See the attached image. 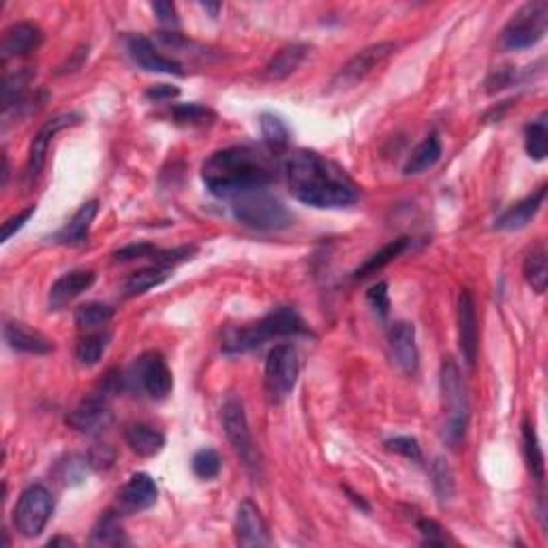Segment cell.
Wrapping results in <instances>:
<instances>
[{"instance_id":"6da1fadb","label":"cell","mask_w":548,"mask_h":548,"mask_svg":"<svg viewBox=\"0 0 548 548\" xmlns=\"http://www.w3.org/2000/svg\"><path fill=\"white\" fill-rule=\"evenodd\" d=\"M289 194L313 208H345L358 202V186L335 161L313 150H296L283 163Z\"/></svg>"},{"instance_id":"7a4b0ae2","label":"cell","mask_w":548,"mask_h":548,"mask_svg":"<svg viewBox=\"0 0 548 548\" xmlns=\"http://www.w3.org/2000/svg\"><path fill=\"white\" fill-rule=\"evenodd\" d=\"M277 178V163L266 150L255 146H231L210 155L202 165L206 189L221 200L253 194L270 186Z\"/></svg>"},{"instance_id":"3957f363","label":"cell","mask_w":548,"mask_h":548,"mask_svg":"<svg viewBox=\"0 0 548 548\" xmlns=\"http://www.w3.org/2000/svg\"><path fill=\"white\" fill-rule=\"evenodd\" d=\"M308 328L302 322V317L291 307L272 308L266 317H261L258 324H250L247 328L227 330L223 341L225 354H244L250 349H258L266 341L283 339V336H298L307 335Z\"/></svg>"},{"instance_id":"277c9868","label":"cell","mask_w":548,"mask_h":548,"mask_svg":"<svg viewBox=\"0 0 548 548\" xmlns=\"http://www.w3.org/2000/svg\"><path fill=\"white\" fill-rule=\"evenodd\" d=\"M439 388L446 413L444 439L452 448H457L465 439V433H468L469 427V396L463 375H460L457 363L450 358L441 364Z\"/></svg>"},{"instance_id":"5b68a950","label":"cell","mask_w":548,"mask_h":548,"mask_svg":"<svg viewBox=\"0 0 548 548\" xmlns=\"http://www.w3.org/2000/svg\"><path fill=\"white\" fill-rule=\"evenodd\" d=\"M231 213L238 223L255 231H279L294 221L288 206L266 189L236 197L231 202Z\"/></svg>"},{"instance_id":"8992f818","label":"cell","mask_w":548,"mask_h":548,"mask_svg":"<svg viewBox=\"0 0 548 548\" xmlns=\"http://www.w3.org/2000/svg\"><path fill=\"white\" fill-rule=\"evenodd\" d=\"M221 420H223L227 439H230L238 458L242 460L244 469L253 477H261V454L258 446H255L253 435H250L242 401L236 399V396H227L223 407H221Z\"/></svg>"},{"instance_id":"52a82bcc","label":"cell","mask_w":548,"mask_h":548,"mask_svg":"<svg viewBox=\"0 0 548 548\" xmlns=\"http://www.w3.org/2000/svg\"><path fill=\"white\" fill-rule=\"evenodd\" d=\"M548 26V3L544 0H534V3L523 5L521 9L512 15L508 26L501 33V48L508 52L527 50L538 45L546 34Z\"/></svg>"},{"instance_id":"ba28073f","label":"cell","mask_w":548,"mask_h":548,"mask_svg":"<svg viewBox=\"0 0 548 548\" xmlns=\"http://www.w3.org/2000/svg\"><path fill=\"white\" fill-rule=\"evenodd\" d=\"M300 373V363H298V352L296 347L281 343V345H274L268 354L266 360V371H264V386L268 401L274 405L283 403L288 396L294 392L296 382H298Z\"/></svg>"},{"instance_id":"9c48e42d","label":"cell","mask_w":548,"mask_h":548,"mask_svg":"<svg viewBox=\"0 0 548 548\" xmlns=\"http://www.w3.org/2000/svg\"><path fill=\"white\" fill-rule=\"evenodd\" d=\"M54 497L43 484H33L17 499L14 523L24 538H39L54 515Z\"/></svg>"},{"instance_id":"30bf717a","label":"cell","mask_w":548,"mask_h":548,"mask_svg":"<svg viewBox=\"0 0 548 548\" xmlns=\"http://www.w3.org/2000/svg\"><path fill=\"white\" fill-rule=\"evenodd\" d=\"M394 52L396 45L392 41H379V43H373L369 48L360 50L358 54L349 58L345 65L339 69V73L332 78V90L354 89L355 84H360L364 78H369L377 67H382Z\"/></svg>"},{"instance_id":"8fae6325","label":"cell","mask_w":548,"mask_h":548,"mask_svg":"<svg viewBox=\"0 0 548 548\" xmlns=\"http://www.w3.org/2000/svg\"><path fill=\"white\" fill-rule=\"evenodd\" d=\"M131 377L136 379L137 388L155 401L167 399L174 388L172 371L159 352H146L139 355L133 364Z\"/></svg>"},{"instance_id":"7c38bea8","label":"cell","mask_w":548,"mask_h":548,"mask_svg":"<svg viewBox=\"0 0 548 548\" xmlns=\"http://www.w3.org/2000/svg\"><path fill=\"white\" fill-rule=\"evenodd\" d=\"M80 122H81L80 114L67 112V114L54 116V118L48 120L43 127H41V131L33 139L31 150H28V159H26V167H24L26 186H31L34 180L39 178V174L45 165V156H48L50 144H52V139L56 137V133H61L62 129H71V127H78Z\"/></svg>"},{"instance_id":"4fadbf2b","label":"cell","mask_w":548,"mask_h":548,"mask_svg":"<svg viewBox=\"0 0 548 548\" xmlns=\"http://www.w3.org/2000/svg\"><path fill=\"white\" fill-rule=\"evenodd\" d=\"M457 324H458V345L465 363L474 369L477 360V349H480V328H477L476 300L469 289H463L458 296L457 305Z\"/></svg>"},{"instance_id":"5bb4252c","label":"cell","mask_w":548,"mask_h":548,"mask_svg":"<svg viewBox=\"0 0 548 548\" xmlns=\"http://www.w3.org/2000/svg\"><path fill=\"white\" fill-rule=\"evenodd\" d=\"M388 352L396 369L405 375H416L420 354L416 345V328L410 322H394L388 330Z\"/></svg>"},{"instance_id":"9a60e30c","label":"cell","mask_w":548,"mask_h":548,"mask_svg":"<svg viewBox=\"0 0 548 548\" xmlns=\"http://www.w3.org/2000/svg\"><path fill=\"white\" fill-rule=\"evenodd\" d=\"M127 52H129L131 61L136 62L139 69L150 73H167V75H178L183 78V65L172 58L159 54V50L155 48V43L148 37H142V34H131L127 39Z\"/></svg>"},{"instance_id":"2e32d148","label":"cell","mask_w":548,"mask_h":548,"mask_svg":"<svg viewBox=\"0 0 548 548\" xmlns=\"http://www.w3.org/2000/svg\"><path fill=\"white\" fill-rule=\"evenodd\" d=\"M109 420H112V411H109L108 399L103 394H92L69 413L67 424L78 433L92 435L108 427Z\"/></svg>"},{"instance_id":"e0dca14e","label":"cell","mask_w":548,"mask_h":548,"mask_svg":"<svg viewBox=\"0 0 548 548\" xmlns=\"http://www.w3.org/2000/svg\"><path fill=\"white\" fill-rule=\"evenodd\" d=\"M159 497L156 482L148 474H133L118 491V505L127 515L150 510Z\"/></svg>"},{"instance_id":"ac0fdd59","label":"cell","mask_w":548,"mask_h":548,"mask_svg":"<svg viewBox=\"0 0 548 548\" xmlns=\"http://www.w3.org/2000/svg\"><path fill=\"white\" fill-rule=\"evenodd\" d=\"M236 540L241 546H270L268 524L258 505L244 499L236 512Z\"/></svg>"},{"instance_id":"d6986e66","label":"cell","mask_w":548,"mask_h":548,"mask_svg":"<svg viewBox=\"0 0 548 548\" xmlns=\"http://www.w3.org/2000/svg\"><path fill=\"white\" fill-rule=\"evenodd\" d=\"M97 281V274L92 270H71L58 277L54 285L50 288L48 305L52 311H61L69 302H73L78 296L89 291Z\"/></svg>"},{"instance_id":"ffe728a7","label":"cell","mask_w":548,"mask_h":548,"mask_svg":"<svg viewBox=\"0 0 548 548\" xmlns=\"http://www.w3.org/2000/svg\"><path fill=\"white\" fill-rule=\"evenodd\" d=\"M43 43V31L33 22H17V24L9 26L3 34V61H11V58L28 56L39 45Z\"/></svg>"},{"instance_id":"44dd1931","label":"cell","mask_w":548,"mask_h":548,"mask_svg":"<svg viewBox=\"0 0 548 548\" xmlns=\"http://www.w3.org/2000/svg\"><path fill=\"white\" fill-rule=\"evenodd\" d=\"M3 336L5 343L20 354L48 355L54 352V343H52L48 336L41 335L37 330L28 328V326L22 322H5Z\"/></svg>"},{"instance_id":"7402d4cb","label":"cell","mask_w":548,"mask_h":548,"mask_svg":"<svg viewBox=\"0 0 548 548\" xmlns=\"http://www.w3.org/2000/svg\"><path fill=\"white\" fill-rule=\"evenodd\" d=\"M546 200V186H540L538 191L532 195H527L524 200L516 202L515 206L505 210L504 214L497 219V223L495 227L501 231H516L523 230V227H527L532 223V219L538 214V210L542 208V203Z\"/></svg>"},{"instance_id":"603a6c76","label":"cell","mask_w":548,"mask_h":548,"mask_svg":"<svg viewBox=\"0 0 548 548\" xmlns=\"http://www.w3.org/2000/svg\"><path fill=\"white\" fill-rule=\"evenodd\" d=\"M99 213V202H86L78 208V213L73 214L71 219L67 221V225L62 230H58L54 234V242L58 244H69V247H75V244H84L89 241L92 221H95Z\"/></svg>"},{"instance_id":"cb8c5ba5","label":"cell","mask_w":548,"mask_h":548,"mask_svg":"<svg viewBox=\"0 0 548 548\" xmlns=\"http://www.w3.org/2000/svg\"><path fill=\"white\" fill-rule=\"evenodd\" d=\"M125 439L127 446L142 458L156 457V454L165 448V437H163L161 430H156L155 427L144 422L129 424L125 430Z\"/></svg>"},{"instance_id":"d4e9b609","label":"cell","mask_w":548,"mask_h":548,"mask_svg":"<svg viewBox=\"0 0 548 548\" xmlns=\"http://www.w3.org/2000/svg\"><path fill=\"white\" fill-rule=\"evenodd\" d=\"M307 54H308V45L305 43H291L288 48H283L270 62H268L266 80L281 81L285 78H289V75L302 65Z\"/></svg>"},{"instance_id":"484cf974","label":"cell","mask_w":548,"mask_h":548,"mask_svg":"<svg viewBox=\"0 0 548 548\" xmlns=\"http://www.w3.org/2000/svg\"><path fill=\"white\" fill-rule=\"evenodd\" d=\"M170 268L163 266H150V268H142V270L133 272L125 283V296L127 298H136V296H142L146 291L159 288L170 279Z\"/></svg>"},{"instance_id":"4316f807","label":"cell","mask_w":548,"mask_h":548,"mask_svg":"<svg viewBox=\"0 0 548 548\" xmlns=\"http://www.w3.org/2000/svg\"><path fill=\"white\" fill-rule=\"evenodd\" d=\"M441 159V142L437 136H429L422 144L416 146L410 161L405 163V176H418L424 174Z\"/></svg>"},{"instance_id":"83f0119b","label":"cell","mask_w":548,"mask_h":548,"mask_svg":"<svg viewBox=\"0 0 548 548\" xmlns=\"http://www.w3.org/2000/svg\"><path fill=\"white\" fill-rule=\"evenodd\" d=\"M407 244H410V238H396V241L388 242L386 247L379 249L377 253H373L371 258L366 260L364 264L354 272L355 281H363V279L379 272V270H382V268H386L390 264V261H394L396 258H399L401 253H403V250L407 249Z\"/></svg>"},{"instance_id":"f1b7e54d","label":"cell","mask_w":548,"mask_h":548,"mask_svg":"<svg viewBox=\"0 0 548 548\" xmlns=\"http://www.w3.org/2000/svg\"><path fill=\"white\" fill-rule=\"evenodd\" d=\"M114 317V308L103 302H86L75 308L73 322L81 332H95L103 326H108Z\"/></svg>"},{"instance_id":"f546056e","label":"cell","mask_w":548,"mask_h":548,"mask_svg":"<svg viewBox=\"0 0 548 548\" xmlns=\"http://www.w3.org/2000/svg\"><path fill=\"white\" fill-rule=\"evenodd\" d=\"M90 544L92 546H122V544H127L125 532H122L120 518H118V515H116V512H105V515L99 518L95 527H92Z\"/></svg>"},{"instance_id":"4dcf8cb0","label":"cell","mask_w":548,"mask_h":548,"mask_svg":"<svg viewBox=\"0 0 548 548\" xmlns=\"http://www.w3.org/2000/svg\"><path fill=\"white\" fill-rule=\"evenodd\" d=\"M523 454L535 480H544V452H542L538 435H535V429L529 418L523 420Z\"/></svg>"},{"instance_id":"1f68e13d","label":"cell","mask_w":548,"mask_h":548,"mask_svg":"<svg viewBox=\"0 0 548 548\" xmlns=\"http://www.w3.org/2000/svg\"><path fill=\"white\" fill-rule=\"evenodd\" d=\"M523 272H524V279H527V283L532 285L535 294H544L546 283H548V264H546L544 244H538V247L529 250L527 260H524Z\"/></svg>"},{"instance_id":"d6a6232c","label":"cell","mask_w":548,"mask_h":548,"mask_svg":"<svg viewBox=\"0 0 548 548\" xmlns=\"http://www.w3.org/2000/svg\"><path fill=\"white\" fill-rule=\"evenodd\" d=\"M109 347V335L108 332H89L81 336L78 347H75V358L81 366H95L103 354Z\"/></svg>"},{"instance_id":"836d02e7","label":"cell","mask_w":548,"mask_h":548,"mask_svg":"<svg viewBox=\"0 0 548 548\" xmlns=\"http://www.w3.org/2000/svg\"><path fill=\"white\" fill-rule=\"evenodd\" d=\"M524 150L534 161H544L548 155V122L542 114L538 120L524 127Z\"/></svg>"},{"instance_id":"e575fe53","label":"cell","mask_w":548,"mask_h":548,"mask_svg":"<svg viewBox=\"0 0 548 548\" xmlns=\"http://www.w3.org/2000/svg\"><path fill=\"white\" fill-rule=\"evenodd\" d=\"M260 129H261V136H264V139H266L268 148H270V150L288 148L291 133H289L288 125H285V120L281 118V116L270 114V112L261 114Z\"/></svg>"},{"instance_id":"d590c367","label":"cell","mask_w":548,"mask_h":548,"mask_svg":"<svg viewBox=\"0 0 548 548\" xmlns=\"http://www.w3.org/2000/svg\"><path fill=\"white\" fill-rule=\"evenodd\" d=\"M172 118L180 127H203L217 118V114L202 103H178L172 108Z\"/></svg>"},{"instance_id":"8d00e7d4","label":"cell","mask_w":548,"mask_h":548,"mask_svg":"<svg viewBox=\"0 0 548 548\" xmlns=\"http://www.w3.org/2000/svg\"><path fill=\"white\" fill-rule=\"evenodd\" d=\"M430 476H433V487L439 501H450L454 497V474L448 460L437 457L430 468Z\"/></svg>"},{"instance_id":"74e56055","label":"cell","mask_w":548,"mask_h":548,"mask_svg":"<svg viewBox=\"0 0 548 548\" xmlns=\"http://www.w3.org/2000/svg\"><path fill=\"white\" fill-rule=\"evenodd\" d=\"M221 457L217 450L213 448H203V450L194 454V460H191V468H194V474L202 480H214L221 474Z\"/></svg>"},{"instance_id":"f35d334b","label":"cell","mask_w":548,"mask_h":548,"mask_svg":"<svg viewBox=\"0 0 548 548\" xmlns=\"http://www.w3.org/2000/svg\"><path fill=\"white\" fill-rule=\"evenodd\" d=\"M386 448L390 452L405 457L407 460H413V463H422V448H420L416 437H392V439L386 441Z\"/></svg>"},{"instance_id":"ab89813d","label":"cell","mask_w":548,"mask_h":548,"mask_svg":"<svg viewBox=\"0 0 548 548\" xmlns=\"http://www.w3.org/2000/svg\"><path fill=\"white\" fill-rule=\"evenodd\" d=\"M89 465L90 463L86 458L71 457L65 460V463L58 465V477L69 484V487H73V484H80L86 477V474H89Z\"/></svg>"},{"instance_id":"60d3db41","label":"cell","mask_w":548,"mask_h":548,"mask_svg":"<svg viewBox=\"0 0 548 548\" xmlns=\"http://www.w3.org/2000/svg\"><path fill=\"white\" fill-rule=\"evenodd\" d=\"M194 255H195V247H178V249H172V250H156V253L150 260H155L156 266L170 268V266L183 264V261L191 260Z\"/></svg>"},{"instance_id":"b9f144b4","label":"cell","mask_w":548,"mask_h":548,"mask_svg":"<svg viewBox=\"0 0 548 548\" xmlns=\"http://www.w3.org/2000/svg\"><path fill=\"white\" fill-rule=\"evenodd\" d=\"M155 244H148V242H136V244H127V247L118 249L114 253V260L116 261H133V260H146V258H153V255L156 253Z\"/></svg>"},{"instance_id":"7bdbcfd3","label":"cell","mask_w":548,"mask_h":548,"mask_svg":"<svg viewBox=\"0 0 548 548\" xmlns=\"http://www.w3.org/2000/svg\"><path fill=\"white\" fill-rule=\"evenodd\" d=\"M366 300H369V305L375 308V313L382 315V317H386L390 313V296H388V283L386 281H379L373 285V288L366 291Z\"/></svg>"},{"instance_id":"ee69618b","label":"cell","mask_w":548,"mask_h":548,"mask_svg":"<svg viewBox=\"0 0 548 548\" xmlns=\"http://www.w3.org/2000/svg\"><path fill=\"white\" fill-rule=\"evenodd\" d=\"M34 213H37V206H28V208L22 210V213H17L11 219L5 221V223H3V236H0V241H3V242L11 241V236H15L17 231H20L22 227H24L28 221H31Z\"/></svg>"},{"instance_id":"f6af8a7d","label":"cell","mask_w":548,"mask_h":548,"mask_svg":"<svg viewBox=\"0 0 548 548\" xmlns=\"http://www.w3.org/2000/svg\"><path fill=\"white\" fill-rule=\"evenodd\" d=\"M418 532L422 535V540L430 546H444L446 544V535H444V527L439 523L430 521V518H422L418 521Z\"/></svg>"},{"instance_id":"bcb514c9","label":"cell","mask_w":548,"mask_h":548,"mask_svg":"<svg viewBox=\"0 0 548 548\" xmlns=\"http://www.w3.org/2000/svg\"><path fill=\"white\" fill-rule=\"evenodd\" d=\"M153 11H155V15L159 17V22L163 26L178 28L180 20H178V14H176V5L167 3V0H159V3H153Z\"/></svg>"},{"instance_id":"7dc6e473","label":"cell","mask_w":548,"mask_h":548,"mask_svg":"<svg viewBox=\"0 0 548 548\" xmlns=\"http://www.w3.org/2000/svg\"><path fill=\"white\" fill-rule=\"evenodd\" d=\"M178 95H180V89H176V86H170V84H155L146 90V99L153 103L172 101V99H176Z\"/></svg>"},{"instance_id":"c3c4849f","label":"cell","mask_w":548,"mask_h":548,"mask_svg":"<svg viewBox=\"0 0 548 548\" xmlns=\"http://www.w3.org/2000/svg\"><path fill=\"white\" fill-rule=\"evenodd\" d=\"M75 546V542L71 540V538H54V540H50L48 542V546Z\"/></svg>"},{"instance_id":"681fc988","label":"cell","mask_w":548,"mask_h":548,"mask_svg":"<svg viewBox=\"0 0 548 548\" xmlns=\"http://www.w3.org/2000/svg\"><path fill=\"white\" fill-rule=\"evenodd\" d=\"M202 7L206 9V11H210V14L213 15H217L219 14V9H221V5H210V3H202Z\"/></svg>"}]
</instances>
